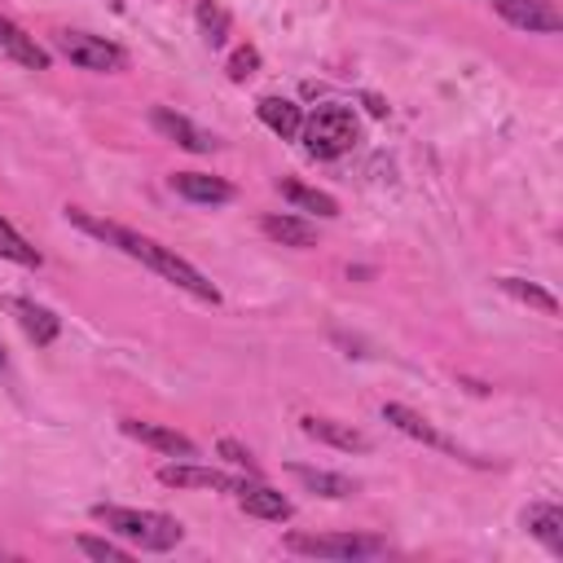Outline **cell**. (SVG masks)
Wrapping results in <instances>:
<instances>
[{
    "instance_id": "obj_21",
    "label": "cell",
    "mask_w": 563,
    "mask_h": 563,
    "mask_svg": "<svg viewBox=\"0 0 563 563\" xmlns=\"http://www.w3.org/2000/svg\"><path fill=\"white\" fill-rule=\"evenodd\" d=\"M198 31H202V40L211 44V48H220L224 40H229V26H233V18H229V9L220 4V0H198Z\"/></svg>"
},
{
    "instance_id": "obj_9",
    "label": "cell",
    "mask_w": 563,
    "mask_h": 563,
    "mask_svg": "<svg viewBox=\"0 0 563 563\" xmlns=\"http://www.w3.org/2000/svg\"><path fill=\"white\" fill-rule=\"evenodd\" d=\"M123 435H132V440H141V444H150V449H158V453H172V457H198V444H194L189 435L163 427V422L123 418Z\"/></svg>"
},
{
    "instance_id": "obj_7",
    "label": "cell",
    "mask_w": 563,
    "mask_h": 563,
    "mask_svg": "<svg viewBox=\"0 0 563 563\" xmlns=\"http://www.w3.org/2000/svg\"><path fill=\"white\" fill-rule=\"evenodd\" d=\"M493 9L519 26V31H541V35H554L563 31V13L550 4V0H493Z\"/></svg>"
},
{
    "instance_id": "obj_1",
    "label": "cell",
    "mask_w": 563,
    "mask_h": 563,
    "mask_svg": "<svg viewBox=\"0 0 563 563\" xmlns=\"http://www.w3.org/2000/svg\"><path fill=\"white\" fill-rule=\"evenodd\" d=\"M66 216L79 224V229H88L92 238H101V242H110V246H119L123 255H132V260H141V264H150L158 277H167L172 286H180V290H189L194 299H202V303H220V290L189 264V260H180L176 251H167V246H158L154 238H145V233H132V229H123V224H110V220H92L88 211H79V207H66Z\"/></svg>"
},
{
    "instance_id": "obj_26",
    "label": "cell",
    "mask_w": 563,
    "mask_h": 563,
    "mask_svg": "<svg viewBox=\"0 0 563 563\" xmlns=\"http://www.w3.org/2000/svg\"><path fill=\"white\" fill-rule=\"evenodd\" d=\"M216 449H220V457H229V462H233V466H242V471H246V475H255V471H260V466H255V457H251V449H246V444H238V440H220V444H216Z\"/></svg>"
},
{
    "instance_id": "obj_4",
    "label": "cell",
    "mask_w": 563,
    "mask_h": 563,
    "mask_svg": "<svg viewBox=\"0 0 563 563\" xmlns=\"http://www.w3.org/2000/svg\"><path fill=\"white\" fill-rule=\"evenodd\" d=\"M290 554H308V559H369L383 554L387 541L383 537H365V532H290L286 537Z\"/></svg>"
},
{
    "instance_id": "obj_24",
    "label": "cell",
    "mask_w": 563,
    "mask_h": 563,
    "mask_svg": "<svg viewBox=\"0 0 563 563\" xmlns=\"http://www.w3.org/2000/svg\"><path fill=\"white\" fill-rule=\"evenodd\" d=\"M75 545H79V554H88V559H101V563H128V559H132L123 545H114V541H101V537H79Z\"/></svg>"
},
{
    "instance_id": "obj_22",
    "label": "cell",
    "mask_w": 563,
    "mask_h": 563,
    "mask_svg": "<svg viewBox=\"0 0 563 563\" xmlns=\"http://www.w3.org/2000/svg\"><path fill=\"white\" fill-rule=\"evenodd\" d=\"M0 260H13V264H22V268H40V251L0 216Z\"/></svg>"
},
{
    "instance_id": "obj_13",
    "label": "cell",
    "mask_w": 563,
    "mask_h": 563,
    "mask_svg": "<svg viewBox=\"0 0 563 563\" xmlns=\"http://www.w3.org/2000/svg\"><path fill=\"white\" fill-rule=\"evenodd\" d=\"M0 48L18 62V66H26V70H48V48H40L35 44V35H26L13 18H4L0 13Z\"/></svg>"
},
{
    "instance_id": "obj_10",
    "label": "cell",
    "mask_w": 563,
    "mask_h": 563,
    "mask_svg": "<svg viewBox=\"0 0 563 563\" xmlns=\"http://www.w3.org/2000/svg\"><path fill=\"white\" fill-rule=\"evenodd\" d=\"M238 497V506L246 510V515H255V519H273V523H286L290 515H295V506L277 493V488H268V484H260V479H242V488L233 493Z\"/></svg>"
},
{
    "instance_id": "obj_12",
    "label": "cell",
    "mask_w": 563,
    "mask_h": 563,
    "mask_svg": "<svg viewBox=\"0 0 563 563\" xmlns=\"http://www.w3.org/2000/svg\"><path fill=\"white\" fill-rule=\"evenodd\" d=\"M172 189L189 202H202V207H220L233 198V185L220 180V176H207V172H176L172 176Z\"/></svg>"
},
{
    "instance_id": "obj_20",
    "label": "cell",
    "mask_w": 563,
    "mask_h": 563,
    "mask_svg": "<svg viewBox=\"0 0 563 563\" xmlns=\"http://www.w3.org/2000/svg\"><path fill=\"white\" fill-rule=\"evenodd\" d=\"M282 198H286L290 207H299V211H317L321 220H334V216H339V202H334L330 194L308 189V185H299V180H282Z\"/></svg>"
},
{
    "instance_id": "obj_8",
    "label": "cell",
    "mask_w": 563,
    "mask_h": 563,
    "mask_svg": "<svg viewBox=\"0 0 563 563\" xmlns=\"http://www.w3.org/2000/svg\"><path fill=\"white\" fill-rule=\"evenodd\" d=\"M150 123H154V132H163V136L176 141L180 150H194V154H211V150H216V136H211V132H202L194 119H185V114H176V110H167V106H154V110H150Z\"/></svg>"
},
{
    "instance_id": "obj_6",
    "label": "cell",
    "mask_w": 563,
    "mask_h": 563,
    "mask_svg": "<svg viewBox=\"0 0 563 563\" xmlns=\"http://www.w3.org/2000/svg\"><path fill=\"white\" fill-rule=\"evenodd\" d=\"M158 479H163L167 488H216V493H238L246 475H224V471H211V466H194V457H185V462L163 466Z\"/></svg>"
},
{
    "instance_id": "obj_18",
    "label": "cell",
    "mask_w": 563,
    "mask_h": 563,
    "mask_svg": "<svg viewBox=\"0 0 563 563\" xmlns=\"http://www.w3.org/2000/svg\"><path fill=\"white\" fill-rule=\"evenodd\" d=\"M308 493H317V497H334V501H343V497H352L356 493V484L347 479V475H334V471H317V466H286Z\"/></svg>"
},
{
    "instance_id": "obj_15",
    "label": "cell",
    "mask_w": 563,
    "mask_h": 563,
    "mask_svg": "<svg viewBox=\"0 0 563 563\" xmlns=\"http://www.w3.org/2000/svg\"><path fill=\"white\" fill-rule=\"evenodd\" d=\"M303 435H312V440H321L330 449H343V453H365L369 449V440L356 427L334 422V418H303Z\"/></svg>"
},
{
    "instance_id": "obj_17",
    "label": "cell",
    "mask_w": 563,
    "mask_h": 563,
    "mask_svg": "<svg viewBox=\"0 0 563 563\" xmlns=\"http://www.w3.org/2000/svg\"><path fill=\"white\" fill-rule=\"evenodd\" d=\"M260 119H264V128H273L282 141H290V136H299V128H303V114H299V106L295 101H286V97H260Z\"/></svg>"
},
{
    "instance_id": "obj_19",
    "label": "cell",
    "mask_w": 563,
    "mask_h": 563,
    "mask_svg": "<svg viewBox=\"0 0 563 563\" xmlns=\"http://www.w3.org/2000/svg\"><path fill=\"white\" fill-rule=\"evenodd\" d=\"M260 229H264V238H273L282 246H299V251L317 242V229L308 220H299V216H264Z\"/></svg>"
},
{
    "instance_id": "obj_3",
    "label": "cell",
    "mask_w": 563,
    "mask_h": 563,
    "mask_svg": "<svg viewBox=\"0 0 563 563\" xmlns=\"http://www.w3.org/2000/svg\"><path fill=\"white\" fill-rule=\"evenodd\" d=\"M299 136H303V150H308L312 158H339V154H347V150L361 141V123H356L352 106L330 101V106H317V110L303 119Z\"/></svg>"
},
{
    "instance_id": "obj_5",
    "label": "cell",
    "mask_w": 563,
    "mask_h": 563,
    "mask_svg": "<svg viewBox=\"0 0 563 563\" xmlns=\"http://www.w3.org/2000/svg\"><path fill=\"white\" fill-rule=\"evenodd\" d=\"M57 48L62 57H70L79 70H97V75H114L128 66V53L119 44H110L106 35H88V31H57Z\"/></svg>"
},
{
    "instance_id": "obj_16",
    "label": "cell",
    "mask_w": 563,
    "mask_h": 563,
    "mask_svg": "<svg viewBox=\"0 0 563 563\" xmlns=\"http://www.w3.org/2000/svg\"><path fill=\"white\" fill-rule=\"evenodd\" d=\"M9 308H13V317L22 321V330H26V339H35L40 347L57 339V330H62V321H57V317H53L48 308H40L35 299H13Z\"/></svg>"
},
{
    "instance_id": "obj_2",
    "label": "cell",
    "mask_w": 563,
    "mask_h": 563,
    "mask_svg": "<svg viewBox=\"0 0 563 563\" xmlns=\"http://www.w3.org/2000/svg\"><path fill=\"white\" fill-rule=\"evenodd\" d=\"M92 519L106 523L110 532H119L123 541H132L141 550H154V554L180 545V537H185V528L163 510H136V506H106L101 501V506H92Z\"/></svg>"
},
{
    "instance_id": "obj_25",
    "label": "cell",
    "mask_w": 563,
    "mask_h": 563,
    "mask_svg": "<svg viewBox=\"0 0 563 563\" xmlns=\"http://www.w3.org/2000/svg\"><path fill=\"white\" fill-rule=\"evenodd\" d=\"M255 70H260V53H255L251 44H242V48L229 53V79H233V84H246Z\"/></svg>"
},
{
    "instance_id": "obj_14",
    "label": "cell",
    "mask_w": 563,
    "mask_h": 563,
    "mask_svg": "<svg viewBox=\"0 0 563 563\" xmlns=\"http://www.w3.org/2000/svg\"><path fill=\"white\" fill-rule=\"evenodd\" d=\"M523 528L550 550V554H563V510L554 501H532L523 510Z\"/></svg>"
},
{
    "instance_id": "obj_23",
    "label": "cell",
    "mask_w": 563,
    "mask_h": 563,
    "mask_svg": "<svg viewBox=\"0 0 563 563\" xmlns=\"http://www.w3.org/2000/svg\"><path fill=\"white\" fill-rule=\"evenodd\" d=\"M506 295H515V299H523V303H532V308H541L545 317H554L559 312V299L550 295V290H541V286H532V282H523V277H501L497 282Z\"/></svg>"
},
{
    "instance_id": "obj_11",
    "label": "cell",
    "mask_w": 563,
    "mask_h": 563,
    "mask_svg": "<svg viewBox=\"0 0 563 563\" xmlns=\"http://www.w3.org/2000/svg\"><path fill=\"white\" fill-rule=\"evenodd\" d=\"M383 418L396 427V431H405V435H413V440H422V444H431V449H440V453H457V444L444 435V431H435V422H427L422 413H413L409 405H383ZM462 457V453H457Z\"/></svg>"
},
{
    "instance_id": "obj_28",
    "label": "cell",
    "mask_w": 563,
    "mask_h": 563,
    "mask_svg": "<svg viewBox=\"0 0 563 563\" xmlns=\"http://www.w3.org/2000/svg\"><path fill=\"white\" fill-rule=\"evenodd\" d=\"M0 365H4V347H0Z\"/></svg>"
},
{
    "instance_id": "obj_27",
    "label": "cell",
    "mask_w": 563,
    "mask_h": 563,
    "mask_svg": "<svg viewBox=\"0 0 563 563\" xmlns=\"http://www.w3.org/2000/svg\"><path fill=\"white\" fill-rule=\"evenodd\" d=\"M110 9H114V13H119V9H123V0H110Z\"/></svg>"
}]
</instances>
